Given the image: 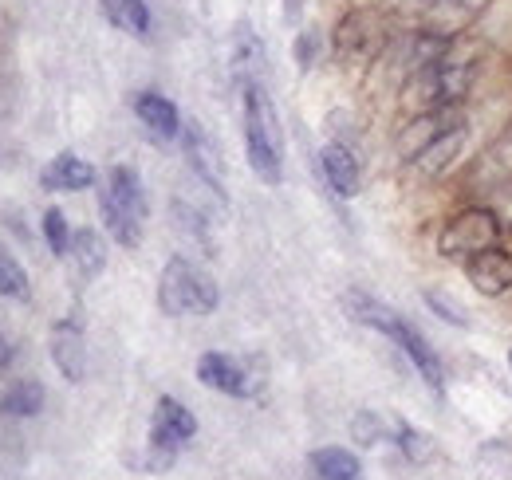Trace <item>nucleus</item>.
I'll return each instance as SVG.
<instances>
[{
    "instance_id": "6",
    "label": "nucleus",
    "mask_w": 512,
    "mask_h": 480,
    "mask_svg": "<svg viewBox=\"0 0 512 480\" xmlns=\"http://www.w3.org/2000/svg\"><path fill=\"white\" fill-rule=\"evenodd\" d=\"M193 437H197L193 410L186 402L162 394L154 402V414H150V437H146V461H142V469L146 473H166Z\"/></svg>"
},
{
    "instance_id": "5",
    "label": "nucleus",
    "mask_w": 512,
    "mask_h": 480,
    "mask_svg": "<svg viewBox=\"0 0 512 480\" xmlns=\"http://www.w3.org/2000/svg\"><path fill=\"white\" fill-rule=\"evenodd\" d=\"M501 240H505V217L497 213V205H465L438 229V256L465 264L469 256L497 248Z\"/></svg>"
},
{
    "instance_id": "20",
    "label": "nucleus",
    "mask_w": 512,
    "mask_h": 480,
    "mask_svg": "<svg viewBox=\"0 0 512 480\" xmlns=\"http://www.w3.org/2000/svg\"><path fill=\"white\" fill-rule=\"evenodd\" d=\"M312 473H316V480H363V465L351 449L327 445V449L312 453Z\"/></svg>"
},
{
    "instance_id": "13",
    "label": "nucleus",
    "mask_w": 512,
    "mask_h": 480,
    "mask_svg": "<svg viewBox=\"0 0 512 480\" xmlns=\"http://www.w3.org/2000/svg\"><path fill=\"white\" fill-rule=\"evenodd\" d=\"M320 174L327 181V189L335 193V197H359V189H363V166H359V158H355V150L347 146V142H327L320 150Z\"/></svg>"
},
{
    "instance_id": "9",
    "label": "nucleus",
    "mask_w": 512,
    "mask_h": 480,
    "mask_svg": "<svg viewBox=\"0 0 512 480\" xmlns=\"http://www.w3.org/2000/svg\"><path fill=\"white\" fill-rule=\"evenodd\" d=\"M182 150H186L193 178L201 181L217 201H225V162H221V150H217L213 134L201 122L190 119L182 126Z\"/></svg>"
},
{
    "instance_id": "18",
    "label": "nucleus",
    "mask_w": 512,
    "mask_h": 480,
    "mask_svg": "<svg viewBox=\"0 0 512 480\" xmlns=\"http://www.w3.org/2000/svg\"><path fill=\"white\" fill-rule=\"evenodd\" d=\"M264 44L256 40V32L249 24H237L233 32V79L237 87H249V83H264Z\"/></svg>"
},
{
    "instance_id": "26",
    "label": "nucleus",
    "mask_w": 512,
    "mask_h": 480,
    "mask_svg": "<svg viewBox=\"0 0 512 480\" xmlns=\"http://www.w3.org/2000/svg\"><path fill=\"white\" fill-rule=\"evenodd\" d=\"M40 229H44V240H48L52 256H67V248H71V229H67L64 209H44Z\"/></svg>"
},
{
    "instance_id": "4",
    "label": "nucleus",
    "mask_w": 512,
    "mask_h": 480,
    "mask_svg": "<svg viewBox=\"0 0 512 480\" xmlns=\"http://www.w3.org/2000/svg\"><path fill=\"white\" fill-rule=\"evenodd\" d=\"M217 307H221V288L201 264H193L190 256H170L162 264V276H158V311L162 315H170V319L213 315Z\"/></svg>"
},
{
    "instance_id": "19",
    "label": "nucleus",
    "mask_w": 512,
    "mask_h": 480,
    "mask_svg": "<svg viewBox=\"0 0 512 480\" xmlns=\"http://www.w3.org/2000/svg\"><path fill=\"white\" fill-rule=\"evenodd\" d=\"M67 260L75 264V276L79 280H95L103 268H107V240L99 229H75L71 233V248H67Z\"/></svg>"
},
{
    "instance_id": "8",
    "label": "nucleus",
    "mask_w": 512,
    "mask_h": 480,
    "mask_svg": "<svg viewBox=\"0 0 512 480\" xmlns=\"http://www.w3.org/2000/svg\"><path fill=\"white\" fill-rule=\"evenodd\" d=\"M386 20L375 8H351L331 28V56L339 63H367L386 48Z\"/></svg>"
},
{
    "instance_id": "12",
    "label": "nucleus",
    "mask_w": 512,
    "mask_h": 480,
    "mask_svg": "<svg viewBox=\"0 0 512 480\" xmlns=\"http://www.w3.org/2000/svg\"><path fill=\"white\" fill-rule=\"evenodd\" d=\"M52 362L56 370L64 374L67 382H83L87 378V331H83V319L64 315L56 327H52Z\"/></svg>"
},
{
    "instance_id": "14",
    "label": "nucleus",
    "mask_w": 512,
    "mask_h": 480,
    "mask_svg": "<svg viewBox=\"0 0 512 480\" xmlns=\"http://www.w3.org/2000/svg\"><path fill=\"white\" fill-rule=\"evenodd\" d=\"M134 115L146 126V134L158 138V142H178L182 138V126L186 122H182L178 107L162 91H138L134 95Z\"/></svg>"
},
{
    "instance_id": "17",
    "label": "nucleus",
    "mask_w": 512,
    "mask_h": 480,
    "mask_svg": "<svg viewBox=\"0 0 512 480\" xmlns=\"http://www.w3.org/2000/svg\"><path fill=\"white\" fill-rule=\"evenodd\" d=\"M99 12L111 28L127 32L130 40H150L154 32V16L146 0H99Z\"/></svg>"
},
{
    "instance_id": "7",
    "label": "nucleus",
    "mask_w": 512,
    "mask_h": 480,
    "mask_svg": "<svg viewBox=\"0 0 512 480\" xmlns=\"http://www.w3.org/2000/svg\"><path fill=\"white\" fill-rule=\"evenodd\" d=\"M477 83V63H457L446 56L442 63L406 75V95H414V111H457Z\"/></svg>"
},
{
    "instance_id": "29",
    "label": "nucleus",
    "mask_w": 512,
    "mask_h": 480,
    "mask_svg": "<svg viewBox=\"0 0 512 480\" xmlns=\"http://www.w3.org/2000/svg\"><path fill=\"white\" fill-rule=\"evenodd\" d=\"M8 362H12V343H8L4 335H0V370H4Z\"/></svg>"
},
{
    "instance_id": "28",
    "label": "nucleus",
    "mask_w": 512,
    "mask_h": 480,
    "mask_svg": "<svg viewBox=\"0 0 512 480\" xmlns=\"http://www.w3.org/2000/svg\"><path fill=\"white\" fill-rule=\"evenodd\" d=\"M280 4H284V20L296 24V20L304 16V4H308V0H280Z\"/></svg>"
},
{
    "instance_id": "3",
    "label": "nucleus",
    "mask_w": 512,
    "mask_h": 480,
    "mask_svg": "<svg viewBox=\"0 0 512 480\" xmlns=\"http://www.w3.org/2000/svg\"><path fill=\"white\" fill-rule=\"evenodd\" d=\"M146 213H150V201H146V185L138 178V170L111 166L107 185L99 189V217H103L107 237L123 248H138L146 233Z\"/></svg>"
},
{
    "instance_id": "30",
    "label": "nucleus",
    "mask_w": 512,
    "mask_h": 480,
    "mask_svg": "<svg viewBox=\"0 0 512 480\" xmlns=\"http://www.w3.org/2000/svg\"><path fill=\"white\" fill-rule=\"evenodd\" d=\"M509 366H512V351H509Z\"/></svg>"
},
{
    "instance_id": "27",
    "label": "nucleus",
    "mask_w": 512,
    "mask_h": 480,
    "mask_svg": "<svg viewBox=\"0 0 512 480\" xmlns=\"http://www.w3.org/2000/svg\"><path fill=\"white\" fill-rule=\"evenodd\" d=\"M386 433H390V425H386L375 410H359V414L351 418V437H355L359 445H379V441H386Z\"/></svg>"
},
{
    "instance_id": "10",
    "label": "nucleus",
    "mask_w": 512,
    "mask_h": 480,
    "mask_svg": "<svg viewBox=\"0 0 512 480\" xmlns=\"http://www.w3.org/2000/svg\"><path fill=\"white\" fill-rule=\"evenodd\" d=\"M461 268H465V280L473 284V292L485 300H501L512 292V252L505 244L469 256Z\"/></svg>"
},
{
    "instance_id": "11",
    "label": "nucleus",
    "mask_w": 512,
    "mask_h": 480,
    "mask_svg": "<svg viewBox=\"0 0 512 480\" xmlns=\"http://www.w3.org/2000/svg\"><path fill=\"white\" fill-rule=\"evenodd\" d=\"M197 378H201V386H209V390H217L225 398H249L256 390L253 374L245 370V362L225 355V351H205L197 359Z\"/></svg>"
},
{
    "instance_id": "2",
    "label": "nucleus",
    "mask_w": 512,
    "mask_h": 480,
    "mask_svg": "<svg viewBox=\"0 0 512 480\" xmlns=\"http://www.w3.org/2000/svg\"><path fill=\"white\" fill-rule=\"evenodd\" d=\"M241 119H245L249 170L264 185H280L284 181V130H280V111L264 83L241 87Z\"/></svg>"
},
{
    "instance_id": "23",
    "label": "nucleus",
    "mask_w": 512,
    "mask_h": 480,
    "mask_svg": "<svg viewBox=\"0 0 512 480\" xmlns=\"http://www.w3.org/2000/svg\"><path fill=\"white\" fill-rule=\"evenodd\" d=\"M422 303H426L442 323H449V327H461V331H469V327H473L469 307H465L461 300H453L446 288H426V292H422Z\"/></svg>"
},
{
    "instance_id": "15",
    "label": "nucleus",
    "mask_w": 512,
    "mask_h": 480,
    "mask_svg": "<svg viewBox=\"0 0 512 480\" xmlns=\"http://www.w3.org/2000/svg\"><path fill=\"white\" fill-rule=\"evenodd\" d=\"M465 138H469V126H465V115L446 126L438 138H430L422 150H418V158H414V166L422 170V174H430V178H442L449 166L461 158V150H465Z\"/></svg>"
},
{
    "instance_id": "21",
    "label": "nucleus",
    "mask_w": 512,
    "mask_h": 480,
    "mask_svg": "<svg viewBox=\"0 0 512 480\" xmlns=\"http://www.w3.org/2000/svg\"><path fill=\"white\" fill-rule=\"evenodd\" d=\"M44 386L36 382V378H20V382H12L8 390H4V398H0V410L8 414V418H36L40 410H44Z\"/></svg>"
},
{
    "instance_id": "16",
    "label": "nucleus",
    "mask_w": 512,
    "mask_h": 480,
    "mask_svg": "<svg viewBox=\"0 0 512 480\" xmlns=\"http://www.w3.org/2000/svg\"><path fill=\"white\" fill-rule=\"evenodd\" d=\"M95 166L87 162V158H79V154H56L44 170H40V185L44 189H52V193H79V189H91L95 185Z\"/></svg>"
},
{
    "instance_id": "24",
    "label": "nucleus",
    "mask_w": 512,
    "mask_h": 480,
    "mask_svg": "<svg viewBox=\"0 0 512 480\" xmlns=\"http://www.w3.org/2000/svg\"><path fill=\"white\" fill-rule=\"evenodd\" d=\"M323 52H327V40H323L320 28H300V32H296V40H292V60H296V67H300L304 75L320 63Z\"/></svg>"
},
{
    "instance_id": "1",
    "label": "nucleus",
    "mask_w": 512,
    "mask_h": 480,
    "mask_svg": "<svg viewBox=\"0 0 512 480\" xmlns=\"http://www.w3.org/2000/svg\"><path fill=\"white\" fill-rule=\"evenodd\" d=\"M343 303H347V315H351L359 327H371V331L386 335L406 359L414 362V370L422 374V382H426L434 394H446V366H442L438 351L426 343V335H422L414 323H406L394 307L379 303L375 296H363V292H347Z\"/></svg>"
},
{
    "instance_id": "22",
    "label": "nucleus",
    "mask_w": 512,
    "mask_h": 480,
    "mask_svg": "<svg viewBox=\"0 0 512 480\" xmlns=\"http://www.w3.org/2000/svg\"><path fill=\"white\" fill-rule=\"evenodd\" d=\"M0 296L4 300H16V303H28L32 300V280L24 272V264L0 244Z\"/></svg>"
},
{
    "instance_id": "25",
    "label": "nucleus",
    "mask_w": 512,
    "mask_h": 480,
    "mask_svg": "<svg viewBox=\"0 0 512 480\" xmlns=\"http://www.w3.org/2000/svg\"><path fill=\"white\" fill-rule=\"evenodd\" d=\"M390 437H394V445L402 449V457H410V461H426V457L434 453L430 437H426V433H418V429H414L410 421H394Z\"/></svg>"
}]
</instances>
